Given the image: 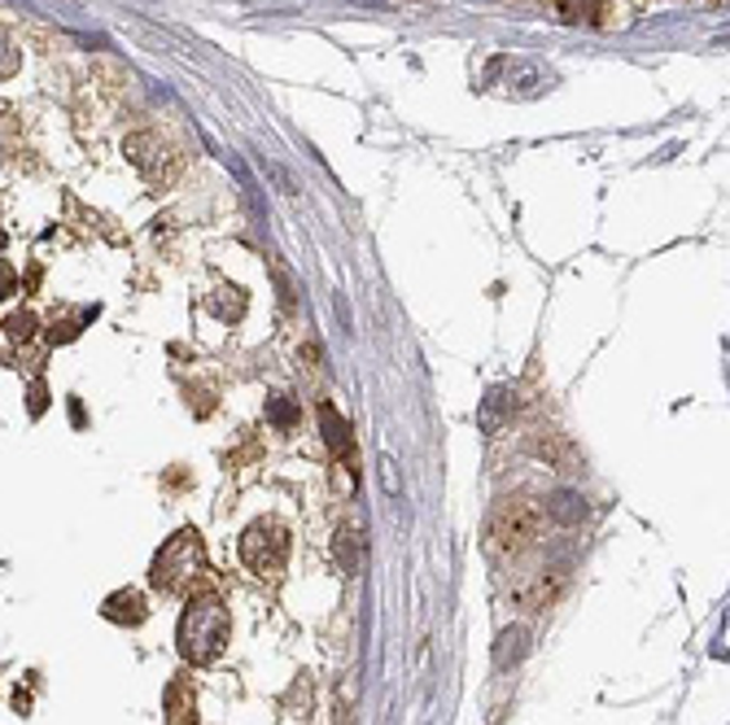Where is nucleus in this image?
I'll use <instances>...</instances> for the list:
<instances>
[{
	"instance_id": "1",
	"label": "nucleus",
	"mask_w": 730,
	"mask_h": 725,
	"mask_svg": "<svg viewBox=\"0 0 730 725\" xmlns=\"http://www.w3.org/2000/svg\"><path fill=\"white\" fill-rule=\"evenodd\" d=\"M233 638V612L215 591H197L189 595V604L180 612V656L184 664H215L228 651Z\"/></svg>"
},
{
	"instance_id": "2",
	"label": "nucleus",
	"mask_w": 730,
	"mask_h": 725,
	"mask_svg": "<svg viewBox=\"0 0 730 725\" xmlns=\"http://www.w3.org/2000/svg\"><path fill=\"white\" fill-rule=\"evenodd\" d=\"M206 573V542L197 529H180L175 538L162 542L149 569V586L162 595H189Z\"/></svg>"
},
{
	"instance_id": "3",
	"label": "nucleus",
	"mask_w": 730,
	"mask_h": 725,
	"mask_svg": "<svg viewBox=\"0 0 730 725\" xmlns=\"http://www.w3.org/2000/svg\"><path fill=\"white\" fill-rule=\"evenodd\" d=\"M543 538V507L529 498H503L490 516V551L498 555H525Z\"/></svg>"
},
{
	"instance_id": "4",
	"label": "nucleus",
	"mask_w": 730,
	"mask_h": 725,
	"mask_svg": "<svg viewBox=\"0 0 730 725\" xmlns=\"http://www.w3.org/2000/svg\"><path fill=\"white\" fill-rule=\"evenodd\" d=\"M241 564L254 573V577H280L285 573V564H289V533H285V524H276V520H254L249 529L241 533Z\"/></svg>"
},
{
	"instance_id": "5",
	"label": "nucleus",
	"mask_w": 730,
	"mask_h": 725,
	"mask_svg": "<svg viewBox=\"0 0 730 725\" xmlns=\"http://www.w3.org/2000/svg\"><path fill=\"white\" fill-rule=\"evenodd\" d=\"M167 725H197V691H193L189 673H180L167 686Z\"/></svg>"
},
{
	"instance_id": "6",
	"label": "nucleus",
	"mask_w": 730,
	"mask_h": 725,
	"mask_svg": "<svg viewBox=\"0 0 730 725\" xmlns=\"http://www.w3.org/2000/svg\"><path fill=\"white\" fill-rule=\"evenodd\" d=\"M101 616L106 620H115V625H140L144 616H149V607H144V595L140 591H115L106 604H101Z\"/></svg>"
},
{
	"instance_id": "7",
	"label": "nucleus",
	"mask_w": 730,
	"mask_h": 725,
	"mask_svg": "<svg viewBox=\"0 0 730 725\" xmlns=\"http://www.w3.org/2000/svg\"><path fill=\"white\" fill-rule=\"evenodd\" d=\"M320 424H324V442H329V451L333 455H342L346 464L355 459V437H351V424L333 411V407H320Z\"/></svg>"
},
{
	"instance_id": "8",
	"label": "nucleus",
	"mask_w": 730,
	"mask_h": 725,
	"mask_svg": "<svg viewBox=\"0 0 730 725\" xmlns=\"http://www.w3.org/2000/svg\"><path fill=\"white\" fill-rule=\"evenodd\" d=\"M516 411V393H507V389H490L486 402H482V429L486 433H498L503 429V420Z\"/></svg>"
},
{
	"instance_id": "9",
	"label": "nucleus",
	"mask_w": 730,
	"mask_h": 725,
	"mask_svg": "<svg viewBox=\"0 0 730 725\" xmlns=\"http://www.w3.org/2000/svg\"><path fill=\"white\" fill-rule=\"evenodd\" d=\"M543 516H551V520H560V524H578V520L587 516V502H582L578 494H556Z\"/></svg>"
},
{
	"instance_id": "10",
	"label": "nucleus",
	"mask_w": 730,
	"mask_h": 725,
	"mask_svg": "<svg viewBox=\"0 0 730 725\" xmlns=\"http://www.w3.org/2000/svg\"><path fill=\"white\" fill-rule=\"evenodd\" d=\"M520 651H525V629H507L498 638V669H507V660H520Z\"/></svg>"
},
{
	"instance_id": "11",
	"label": "nucleus",
	"mask_w": 730,
	"mask_h": 725,
	"mask_svg": "<svg viewBox=\"0 0 730 725\" xmlns=\"http://www.w3.org/2000/svg\"><path fill=\"white\" fill-rule=\"evenodd\" d=\"M267 420L289 433V429H293V407H289L285 398H267Z\"/></svg>"
},
{
	"instance_id": "12",
	"label": "nucleus",
	"mask_w": 730,
	"mask_h": 725,
	"mask_svg": "<svg viewBox=\"0 0 730 725\" xmlns=\"http://www.w3.org/2000/svg\"><path fill=\"white\" fill-rule=\"evenodd\" d=\"M18 71V53L9 48V40L0 35V75H13Z\"/></svg>"
},
{
	"instance_id": "13",
	"label": "nucleus",
	"mask_w": 730,
	"mask_h": 725,
	"mask_svg": "<svg viewBox=\"0 0 730 725\" xmlns=\"http://www.w3.org/2000/svg\"><path fill=\"white\" fill-rule=\"evenodd\" d=\"M31 411H35V415H40V411H44V389H40V385H35V389H31Z\"/></svg>"
}]
</instances>
